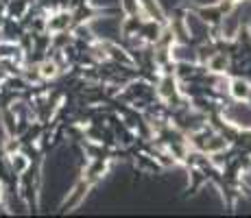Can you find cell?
Listing matches in <instances>:
<instances>
[{
	"mask_svg": "<svg viewBox=\"0 0 251 218\" xmlns=\"http://www.w3.org/2000/svg\"><path fill=\"white\" fill-rule=\"evenodd\" d=\"M223 118L227 120L231 127H238L243 131H251V103L236 100V103L227 105V107L223 109Z\"/></svg>",
	"mask_w": 251,
	"mask_h": 218,
	"instance_id": "1",
	"label": "cell"
},
{
	"mask_svg": "<svg viewBox=\"0 0 251 218\" xmlns=\"http://www.w3.org/2000/svg\"><path fill=\"white\" fill-rule=\"evenodd\" d=\"M90 28L94 35L103 40H114L116 35H120V20L118 18H94L90 22Z\"/></svg>",
	"mask_w": 251,
	"mask_h": 218,
	"instance_id": "2",
	"label": "cell"
},
{
	"mask_svg": "<svg viewBox=\"0 0 251 218\" xmlns=\"http://www.w3.org/2000/svg\"><path fill=\"white\" fill-rule=\"evenodd\" d=\"M186 28H188V33H190V37H195V40H205V37L210 35L207 20L197 16V13H188L186 16Z\"/></svg>",
	"mask_w": 251,
	"mask_h": 218,
	"instance_id": "3",
	"label": "cell"
},
{
	"mask_svg": "<svg viewBox=\"0 0 251 218\" xmlns=\"http://www.w3.org/2000/svg\"><path fill=\"white\" fill-rule=\"evenodd\" d=\"M240 26H243V18H240L238 9H234L231 13L223 16V22H221V33H223L225 40H234L238 35Z\"/></svg>",
	"mask_w": 251,
	"mask_h": 218,
	"instance_id": "4",
	"label": "cell"
},
{
	"mask_svg": "<svg viewBox=\"0 0 251 218\" xmlns=\"http://www.w3.org/2000/svg\"><path fill=\"white\" fill-rule=\"evenodd\" d=\"M171 57L177 64H197V59H199V55H197L190 46H186V44H173Z\"/></svg>",
	"mask_w": 251,
	"mask_h": 218,
	"instance_id": "5",
	"label": "cell"
},
{
	"mask_svg": "<svg viewBox=\"0 0 251 218\" xmlns=\"http://www.w3.org/2000/svg\"><path fill=\"white\" fill-rule=\"evenodd\" d=\"M229 94L236 100H247L251 96V85L243 79H234V81H229Z\"/></svg>",
	"mask_w": 251,
	"mask_h": 218,
	"instance_id": "6",
	"label": "cell"
},
{
	"mask_svg": "<svg viewBox=\"0 0 251 218\" xmlns=\"http://www.w3.org/2000/svg\"><path fill=\"white\" fill-rule=\"evenodd\" d=\"M175 92H177L175 79H173V76H164L160 81V87H157V94H160L164 100H171L173 96H175Z\"/></svg>",
	"mask_w": 251,
	"mask_h": 218,
	"instance_id": "7",
	"label": "cell"
},
{
	"mask_svg": "<svg viewBox=\"0 0 251 218\" xmlns=\"http://www.w3.org/2000/svg\"><path fill=\"white\" fill-rule=\"evenodd\" d=\"M68 24H70V13H57V16L50 18V22H48V31H52V33L66 31Z\"/></svg>",
	"mask_w": 251,
	"mask_h": 218,
	"instance_id": "8",
	"label": "cell"
},
{
	"mask_svg": "<svg viewBox=\"0 0 251 218\" xmlns=\"http://www.w3.org/2000/svg\"><path fill=\"white\" fill-rule=\"evenodd\" d=\"M207 66H210V70H214V72H225L227 70V57H225L223 52H216V55L207 61Z\"/></svg>",
	"mask_w": 251,
	"mask_h": 218,
	"instance_id": "9",
	"label": "cell"
},
{
	"mask_svg": "<svg viewBox=\"0 0 251 218\" xmlns=\"http://www.w3.org/2000/svg\"><path fill=\"white\" fill-rule=\"evenodd\" d=\"M11 168L16 170V174L24 172L28 168V159L24 155H11Z\"/></svg>",
	"mask_w": 251,
	"mask_h": 218,
	"instance_id": "10",
	"label": "cell"
},
{
	"mask_svg": "<svg viewBox=\"0 0 251 218\" xmlns=\"http://www.w3.org/2000/svg\"><path fill=\"white\" fill-rule=\"evenodd\" d=\"M40 74L44 76V79H50V76H55L57 74V66L52 64V61H46V64H42V68H40Z\"/></svg>",
	"mask_w": 251,
	"mask_h": 218,
	"instance_id": "11",
	"label": "cell"
},
{
	"mask_svg": "<svg viewBox=\"0 0 251 218\" xmlns=\"http://www.w3.org/2000/svg\"><path fill=\"white\" fill-rule=\"evenodd\" d=\"M94 7H100V9H112V7H118L123 4V0H90Z\"/></svg>",
	"mask_w": 251,
	"mask_h": 218,
	"instance_id": "12",
	"label": "cell"
}]
</instances>
